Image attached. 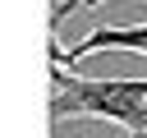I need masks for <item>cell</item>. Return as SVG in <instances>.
Masks as SVG:
<instances>
[{"mask_svg": "<svg viewBox=\"0 0 147 138\" xmlns=\"http://www.w3.org/2000/svg\"><path fill=\"white\" fill-rule=\"evenodd\" d=\"M78 9H83V0H60V5H55V14H51V28H60V23H64L69 14H78Z\"/></svg>", "mask_w": 147, "mask_h": 138, "instance_id": "3957f363", "label": "cell"}, {"mask_svg": "<svg viewBox=\"0 0 147 138\" xmlns=\"http://www.w3.org/2000/svg\"><path fill=\"white\" fill-rule=\"evenodd\" d=\"M96 51H138V55H147V23H124V28H110L106 23V28L87 32L74 46H51V60L64 64V69H74L78 60H87Z\"/></svg>", "mask_w": 147, "mask_h": 138, "instance_id": "7a4b0ae2", "label": "cell"}, {"mask_svg": "<svg viewBox=\"0 0 147 138\" xmlns=\"http://www.w3.org/2000/svg\"><path fill=\"white\" fill-rule=\"evenodd\" d=\"M55 92H51V120L64 124L69 115L124 124L129 138H147V78H78L64 64H55Z\"/></svg>", "mask_w": 147, "mask_h": 138, "instance_id": "6da1fadb", "label": "cell"}]
</instances>
